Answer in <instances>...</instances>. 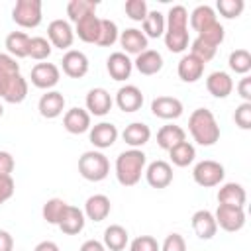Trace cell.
<instances>
[{
	"mask_svg": "<svg viewBox=\"0 0 251 251\" xmlns=\"http://www.w3.org/2000/svg\"><path fill=\"white\" fill-rule=\"evenodd\" d=\"M75 33L78 35V39H82L84 43H96L98 35H100V18L96 14H88L84 18H80L75 24Z\"/></svg>",
	"mask_w": 251,
	"mask_h": 251,
	"instance_id": "obj_25",
	"label": "cell"
},
{
	"mask_svg": "<svg viewBox=\"0 0 251 251\" xmlns=\"http://www.w3.org/2000/svg\"><path fill=\"white\" fill-rule=\"evenodd\" d=\"M118 37H120V31H118L116 22H112L108 18H100V35H98L96 45L110 47V45H114L118 41Z\"/></svg>",
	"mask_w": 251,
	"mask_h": 251,
	"instance_id": "obj_39",
	"label": "cell"
},
{
	"mask_svg": "<svg viewBox=\"0 0 251 251\" xmlns=\"http://www.w3.org/2000/svg\"><path fill=\"white\" fill-rule=\"evenodd\" d=\"M237 92L239 96L243 98V102H251V78L249 76H243L237 84Z\"/></svg>",
	"mask_w": 251,
	"mask_h": 251,
	"instance_id": "obj_52",
	"label": "cell"
},
{
	"mask_svg": "<svg viewBox=\"0 0 251 251\" xmlns=\"http://www.w3.org/2000/svg\"><path fill=\"white\" fill-rule=\"evenodd\" d=\"M37 110L43 118L47 120H53L57 116L63 114L65 110V96L57 90H47L41 98H39V104H37Z\"/></svg>",
	"mask_w": 251,
	"mask_h": 251,
	"instance_id": "obj_17",
	"label": "cell"
},
{
	"mask_svg": "<svg viewBox=\"0 0 251 251\" xmlns=\"http://www.w3.org/2000/svg\"><path fill=\"white\" fill-rule=\"evenodd\" d=\"M133 65H135V69H137L141 75L151 76V75H157V73L163 69V57H161V53L155 51V49H145L143 53H139V55L135 57Z\"/></svg>",
	"mask_w": 251,
	"mask_h": 251,
	"instance_id": "obj_26",
	"label": "cell"
},
{
	"mask_svg": "<svg viewBox=\"0 0 251 251\" xmlns=\"http://www.w3.org/2000/svg\"><path fill=\"white\" fill-rule=\"evenodd\" d=\"M47 37H49V43L51 47H57V49H69L75 41V29L71 27V24L67 20H53L49 25H47Z\"/></svg>",
	"mask_w": 251,
	"mask_h": 251,
	"instance_id": "obj_8",
	"label": "cell"
},
{
	"mask_svg": "<svg viewBox=\"0 0 251 251\" xmlns=\"http://www.w3.org/2000/svg\"><path fill=\"white\" fill-rule=\"evenodd\" d=\"M180 141H186V131L180 127V126H163L159 131H157V145L165 151L173 149L175 145H178Z\"/></svg>",
	"mask_w": 251,
	"mask_h": 251,
	"instance_id": "obj_29",
	"label": "cell"
},
{
	"mask_svg": "<svg viewBox=\"0 0 251 251\" xmlns=\"http://www.w3.org/2000/svg\"><path fill=\"white\" fill-rule=\"evenodd\" d=\"M122 137L124 141L131 147V149H137L141 145H145L149 139H151V129L147 124L143 122H133L129 126H126V129L122 131Z\"/></svg>",
	"mask_w": 251,
	"mask_h": 251,
	"instance_id": "obj_28",
	"label": "cell"
},
{
	"mask_svg": "<svg viewBox=\"0 0 251 251\" xmlns=\"http://www.w3.org/2000/svg\"><path fill=\"white\" fill-rule=\"evenodd\" d=\"M243 0H218V4H216V8H218V12L224 16V18H227V20H233V18H237L241 12H243Z\"/></svg>",
	"mask_w": 251,
	"mask_h": 251,
	"instance_id": "obj_44",
	"label": "cell"
},
{
	"mask_svg": "<svg viewBox=\"0 0 251 251\" xmlns=\"http://www.w3.org/2000/svg\"><path fill=\"white\" fill-rule=\"evenodd\" d=\"M169 155H171V163L176 165V167H188L194 157H196V149L192 143L188 141H180L178 145H175L173 149H169Z\"/></svg>",
	"mask_w": 251,
	"mask_h": 251,
	"instance_id": "obj_33",
	"label": "cell"
},
{
	"mask_svg": "<svg viewBox=\"0 0 251 251\" xmlns=\"http://www.w3.org/2000/svg\"><path fill=\"white\" fill-rule=\"evenodd\" d=\"M227 65L237 75H247L251 71V53L247 49H235L229 53Z\"/></svg>",
	"mask_w": 251,
	"mask_h": 251,
	"instance_id": "obj_38",
	"label": "cell"
},
{
	"mask_svg": "<svg viewBox=\"0 0 251 251\" xmlns=\"http://www.w3.org/2000/svg\"><path fill=\"white\" fill-rule=\"evenodd\" d=\"M86 216H84V212L82 210H78L76 206H67V210H65V214H63V218H61V222L57 224L59 226V229L63 231V233H67V235H76V233H80L82 229H84V220Z\"/></svg>",
	"mask_w": 251,
	"mask_h": 251,
	"instance_id": "obj_23",
	"label": "cell"
},
{
	"mask_svg": "<svg viewBox=\"0 0 251 251\" xmlns=\"http://www.w3.org/2000/svg\"><path fill=\"white\" fill-rule=\"evenodd\" d=\"M165 47L171 53H182L188 47V29H165Z\"/></svg>",
	"mask_w": 251,
	"mask_h": 251,
	"instance_id": "obj_36",
	"label": "cell"
},
{
	"mask_svg": "<svg viewBox=\"0 0 251 251\" xmlns=\"http://www.w3.org/2000/svg\"><path fill=\"white\" fill-rule=\"evenodd\" d=\"M214 22H218V18H216L214 8L208 6V4L196 6V8L192 10V14H190V25H192V29H196V31H202L204 27L212 25Z\"/></svg>",
	"mask_w": 251,
	"mask_h": 251,
	"instance_id": "obj_32",
	"label": "cell"
},
{
	"mask_svg": "<svg viewBox=\"0 0 251 251\" xmlns=\"http://www.w3.org/2000/svg\"><path fill=\"white\" fill-rule=\"evenodd\" d=\"M118 39H120V45L124 47L126 55H127V53L139 55V53H143V51L147 49V37H145V33H143L141 29H137V27H127V29H124Z\"/></svg>",
	"mask_w": 251,
	"mask_h": 251,
	"instance_id": "obj_19",
	"label": "cell"
},
{
	"mask_svg": "<svg viewBox=\"0 0 251 251\" xmlns=\"http://www.w3.org/2000/svg\"><path fill=\"white\" fill-rule=\"evenodd\" d=\"M129 251H161V245L153 235H139L129 243Z\"/></svg>",
	"mask_w": 251,
	"mask_h": 251,
	"instance_id": "obj_46",
	"label": "cell"
},
{
	"mask_svg": "<svg viewBox=\"0 0 251 251\" xmlns=\"http://www.w3.org/2000/svg\"><path fill=\"white\" fill-rule=\"evenodd\" d=\"M106 69L114 80H126L131 75L133 61L124 51H116V53H110V57L106 59Z\"/></svg>",
	"mask_w": 251,
	"mask_h": 251,
	"instance_id": "obj_15",
	"label": "cell"
},
{
	"mask_svg": "<svg viewBox=\"0 0 251 251\" xmlns=\"http://www.w3.org/2000/svg\"><path fill=\"white\" fill-rule=\"evenodd\" d=\"M78 251H106V247H104V243H102V241L88 239V241H84V243L80 245V249H78Z\"/></svg>",
	"mask_w": 251,
	"mask_h": 251,
	"instance_id": "obj_54",
	"label": "cell"
},
{
	"mask_svg": "<svg viewBox=\"0 0 251 251\" xmlns=\"http://www.w3.org/2000/svg\"><path fill=\"white\" fill-rule=\"evenodd\" d=\"M143 33L145 37H161L165 33V16L159 10H151L147 12L145 20H143Z\"/></svg>",
	"mask_w": 251,
	"mask_h": 251,
	"instance_id": "obj_35",
	"label": "cell"
},
{
	"mask_svg": "<svg viewBox=\"0 0 251 251\" xmlns=\"http://www.w3.org/2000/svg\"><path fill=\"white\" fill-rule=\"evenodd\" d=\"M247 200V192L239 182H226L220 190H218V202L226 204V206H235V208H243Z\"/></svg>",
	"mask_w": 251,
	"mask_h": 251,
	"instance_id": "obj_27",
	"label": "cell"
},
{
	"mask_svg": "<svg viewBox=\"0 0 251 251\" xmlns=\"http://www.w3.org/2000/svg\"><path fill=\"white\" fill-rule=\"evenodd\" d=\"M2 114H4V108H2V104H0V118H2Z\"/></svg>",
	"mask_w": 251,
	"mask_h": 251,
	"instance_id": "obj_56",
	"label": "cell"
},
{
	"mask_svg": "<svg viewBox=\"0 0 251 251\" xmlns=\"http://www.w3.org/2000/svg\"><path fill=\"white\" fill-rule=\"evenodd\" d=\"M78 173L90 182H100L110 173V161L100 151H86L78 157Z\"/></svg>",
	"mask_w": 251,
	"mask_h": 251,
	"instance_id": "obj_3",
	"label": "cell"
},
{
	"mask_svg": "<svg viewBox=\"0 0 251 251\" xmlns=\"http://www.w3.org/2000/svg\"><path fill=\"white\" fill-rule=\"evenodd\" d=\"M112 210V204H110V198L106 194H94V196H88V200L84 202V216L92 222H102L108 218Z\"/></svg>",
	"mask_w": 251,
	"mask_h": 251,
	"instance_id": "obj_22",
	"label": "cell"
},
{
	"mask_svg": "<svg viewBox=\"0 0 251 251\" xmlns=\"http://www.w3.org/2000/svg\"><path fill=\"white\" fill-rule=\"evenodd\" d=\"M188 129L198 145L210 147L220 139V126L214 114L206 108H196L188 118Z\"/></svg>",
	"mask_w": 251,
	"mask_h": 251,
	"instance_id": "obj_1",
	"label": "cell"
},
{
	"mask_svg": "<svg viewBox=\"0 0 251 251\" xmlns=\"http://www.w3.org/2000/svg\"><path fill=\"white\" fill-rule=\"evenodd\" d=\"M6 49L8 55L14 59H24L29 53V35L24 31H10L6 35Z\"/></svg>",
	"mask_w": 251,
	"mask_h": 251,
	"instance_id": "obj_30",
	"label": "cell"
},
{
	"mask_svg": "<svg viewBox=\"0 0 251 251\" xmlns=\"http://www.w3.org/2000/svg\"><path fill=\"white\" fill-rule=\"evenodd\" d=\"M20 73V65L16 63L14 57L8 53H0V75H16Z\"/></svg>",
	"mask_w": 251,
	"mask_h": 251,
	"instance_id": "obj_49",
	"label": "cell"
},
{
	"mask_svg": "<svg viewBox=\"0 0 251 251\" xmlns=\"http://www.w3.org/2000/svg\"><path fill=\"white\" fill-rule=\"evenodd\" d=\"M176 73L180 76V80L184 82H196L198 78H202L204 75V63L200 59H196L194 55H182V59L178 61Z\"/></svg>",
	"mask_w": 251,
	"mask_h": 251,
	"instance_id": "obj_24",
	"label": "cell"
},
{
	"mask_svg": "<svg viewBox=\"0 0 251 251\" xmlns=\"http://www.w3.org/2000/svg\"><path fill=\"white\" fill-rule=\"evenodd\" d=\"M112 96L106 88L102 86H96L92 90H88L86 94V112L92 114V116H106L110 110H112Z\"/></svg>",
	"mask_w": 251,
	"mask_h": 251,
	"instance_id": "obj_13",
	"label": "cell"
},
{
	"mask_svg": "<svg viewBox=\"0 0 251 251\" xmlns=\"http://www.w3.org/2000/svg\"><path fill=\"white\" fill-rule=\"evenodd\" d=\"M145 153L141 149H127L122 151L116 159V176L118 182L124 186H133L139 182L141 173L145 171Z\"/></svg>",
	"mask_w": 251,
	"mask_h": 251,
	"instance_id": "obj_2",
	"label": "cell"
},
{
	"mask_svg": "<svg viewBox=\"0 0 251 251\" xmlns=\"http://www.w3.org/2000/svg\"><path fill=\"white\" fill-rule=\"evenodd\" d=\"M206 88L214 98H227L233 90V80L224 71H214L206 78Z\"/></svg>",
	"mask_w": 251,
	"mask_h": 251,
	"instance_id": "obj_20",
	"label": "cell"
},
{
	"mask_svg": "<svg viewBox=\"0 0 251 251\" xmlns=\"http://www.w3.org/2000/svg\"><path fill=\"white\" fill-rule=\"evenodd\" d=\"M14 167H16V161H14L12 153L0 151V175H2V176H12Z\"/></svg>",
	"mask_w": 251,
	"mask_h": 251,
	"instance_id": "obj_51",
	"label": "cell"
},
{
	"mask_svg": "<svg viewBox=\"0 0 251 251\" xmlns=\"http://www.w3.org/2000/svg\"><path fill=\"white\" fill-rule=\"evenodd\" d=\"M27 96V80L16 75H0V98L8 104H20Z\"/></svg>",
	"mask_w": 251,
	"mask_h": 251,
	"instance_id": "obj_5",
	"label": "cell"
},
{
	"mask_svg": "<svg viewBox=\"0 0 251 251\" xmlns=\"http://www.w3.org/2000/svg\"><path fill=\"white\" fill-rule=\"evenodd\" d=\"M124 10H126L127 18L133 20V22H143L145 16H147V12H149L145 0H127L126 6H124Z\"/></svg>",
	"mask_w": 251,
	"mask_h": 251,
	"instance_id": "obj_45",
	"label": "cell"
},
{
	"mask_svg": "<svg viewBox=\"0 0 251 251\" xmlns=\"http://www.w3.org/2000/svg\"><path fill=\"white\" fill-rule=\"evenodd\" d=\"M127 239H129L127 229L118 226V224H112L104 229V241L102 243L110 251H124L126 245H127Z\"/></svg>",
	"mask_w": 251,
	"mask_h": 251,
	"instance_id": "obj_31",
	"label": "cell"
},
{
	"mask_svg": "<svg viewBox=\"0 0 251 251\" xmlns=\"http://www.w3.org/2000/svg\"><path fill=\"white\" fill-rule=\"evenodd\" d=\"M63 73L71 78H82L88 73V57L78 49H69L61 59Z\"/></svg>",
	"mask_w": 251,
	"mask_h": 251,
	"instance_id": "obj_10",
	"label": "cell"
},
{
	"mask_svg": "<svg viewBox=\"0 0 251 251\" xmlns=\"http://www.w3.org/2000/svg\"><path fill=\"white\" fill-rule=\"evenodd\" d=\"M116 104L122 112H137L143 106V92L135 84H126L116 92Z\"/></svg>",
	"mask_w": 251,
	"mask_h": 251,
	"instance_id": "obj_14",
	"label": "cell"
},
{
	"mask_svg": "<svg viewBox=\"0 0 251 251\" xmlns=\"http://www.w3.org/2000/svg\"><path fill=\"white\" fill-rule=\"evenodd\" d=\"M165 29H188V12L184 6H171Z\"/></svg>",
	"mask_w": 251,
	"mask_h": 251,
	"instance_id": "obj_40",
	"label": "cell"
},
{
	"mask_svg": "<svg viewBox=\"0 0 251 251\" xmlns=\"http://www.w3.org/2000/svg\"><path fill=\"white\" fill-rule=\"evenodd\" d=\"M226 176V171H224V165L218 163V161H212V159H206V161H200L196 163L194 171H192V178L198 186H204V188H212V186H218Z\"/></svg>",
	"mask_w": 251,
	"mask_h": 251,
	"instance_id": "obj_4",
	"label": "cell"
},
{
	"mask_svg": "<svg viewBox=\"0 0 251 251\" xmlns=\"http://www.w3.org/2000/svg\"><path fill=\"white\" fill-rule=\"evenodd\" d=\"M41 18V0H18L12 10V20L22 27H37Z\"/></svg>",
	"mask_w": 251,
	"mask_h": 251,
	"instance_id": "obj_6",
	"label": "cell"
},
{
	"mask_svg": "<svg viewBox=\"0 0 251 251\" xmlns=\"http://www.w3.org/2000/svg\"><path fill=\"white\" fill-rule=\"evenodd\" d=\"M16 190V184H14V178L12 176H2L0 175V204H4L6 200L12 198Z\"/></svg>",
	"mask_w": 251,
	"mask_h": 251,
	"instance_id": "obj_50",
	"label": "cell"
},
{
	"mask_svg": "<svg viewBox=\"0 0 251 251\" xmlns=\"http://www.w3.org/2000/svg\"><path fill=\"white\" fill-rule=\"evenodd\" d=\"M12 249H14V237L6 229H0V251H12Z\"/></svg>",
	"mask_w": 251,
	"mask_h": 251,
	"instance_id": "obj_53",
	"label": "cell"
},
{
	"mask_svg": "<svg viewBox=\"0 0 251 251\" xmlns=\"http://www.w3.org/2000/svg\"><path fill=\"white\" fill-rule=\"evenodd\" d=\"M161 251H186V241L180 233H169L161 245Z\"/></svg>",
	"mask_w": 251,
	"mask_h": 251,
	"instance_id": "obj_48",
	"label": "cell"
},
{
	"mask_svg": "<svg viewBox=\"0 0 251 251\" xmlns=\"http://www.w3.org/2000/svg\"><path fill=\"white\" fill-rule=\"evenodd\" d=\"M33 251H61L55 241H39Z\"/></svg>",
	"mask_w": 251,
	"mask_h": 251,
	"instance_id": "obj_55",
	"label": "cell"
},
{
	"mask_svg": "<svg viewBox=\"0 0 251 251\" xmlns=\"http://www.w3.org/2000/svg\"><path fill=\"white\" fill-rule=\"evenodd\" d=\"M216 51H218V47L210 45V43H208V41H204L202 37H196V39L192 41V45H190V55H194L196 59H200L204 65H206L208 61H212V59H214Z\"/></svg>",
	"mask_w": 251,
	"mask_h": 251,
	"instance_id": "obj_42",
	"label": "cell"
},
{
	"mask_svg": "<svg viewBox=\"0 0 251 251\" xmlns=\"http://www.w3.org/2000/svg\"><path fill=\"white\" fill-rule=\"evenodd\" d=\"M63 126L69 133H84L90 129V114L82 108H71L63 116Z\"/></svg>",
	"mask_w": 251,
	"mask_h": 251,
	"instance_id": "obj_21",
	"label": "cell"
},
{
	"mask_svg": "<svg viewBox=\"0 0 251 251\" xmlns=\"http://www.w3.org/2000/svg\"><path fill=\"white\" fill-rule=\"evenodd\" d=\"M145 178L153 188H167L173 182V167L167 161H153L145 169Z\"/></svg>",
	"mask_w": 251,
	"mask_h": 251,
	"instance_id": "obj_12",
	"label": "cell"
},
{
	"mask_svg": "<svg viewBox=\"0 0 251 251\" xmlns=\"http://www.w3.org/2000/svg\"><path fill=\"white\" fill-rule=\"evenodd\" d=\"M67 206H69V204H67L63 198H51V200H47V202L43 204V208H41L43 220H45L47 224L57 226V224L61 222V218H63V214H65V210H67Z\"/></svg>",
	"mask_w": 251,
	"mask_h": 251,
	"instance_id": "obj_37",
	"label": "cell"
},
{
	"mask_svg": "<svg viewBox=\"0 0 251 251\" xmlns=\"http://www.w3.org/2000/svg\"><path fill=\"white\" fill-rule=\"evenodd\" d=\"M90 143L98 149H108L118 139V127L110 122H100L94 127H90Z\"/></svg>",
	"mask_w": 251,
	"mask_h": 251,
	"instance_id": "obj_16",
	"label": "cell"
},
{
	"mask_svg": "<svg viewBox=\"0 0 251 251\" xmlns=\"http://www.w3.org/2000/svg\"><path fill=\"white\" fill-rule=\"evenodd\" d=\"M182 102L175 96H157L151 102V112L153 116L161 120H176L182 116Z\"/></svg>",
	"mask_w": 251,
	"mask_h": 251,
	"instance_id": "obj_11",
	"label": "cell"
},
{
	"mask_svg": "<svg viewBox=\"0 0 251 251\" xmlns=\"http://www.w3.org/2000/svg\"><path fill=\"white\" fill-rule=\"evenodd\" d=\"M233 120L241 129H251V102H241L235 108Z\"/></svg>",
	"mask_w": 251,
	"mask_h": 251,
	"instance_id": "obj_47",
	"label": "cell"
},
{
	"mask_svg": "<svg viewBox=\"0 0 251 251\" xmlns=\"http://www.w3.org/2000/svg\"><path fill=\"white\" fill-rule=\"evenodd\" d=\"M214 218H216V224L222 229H226V231H239L245 226V212H243V208L218 204V210H216Z\"/></svg>",
	"mask_w": 251,
	"mask_h": 251,
	"instance_id": "obj_7",
	"label": "cell"
},
{
	"mask_svg": "<svg viewBox=\"0 0 251 251\" xmlns=\"http://www.w3.org/2000/svg\"><path fill=\"white\" fill-rule=\"evenodd\" d=\"M31 84L41 88V90H49L53 88L59 78H61V71L57 65L53 63H37L33 69H31Z\"/></svg>",
	"mask_w": 251,
	"mask_h": 251,
	"instance_id": "obj_9",
	"label": "cell"
},
{
	"mask_svg": "<svg viewBox=\"0 0 251 251\" xmlns=\"http://www.w3.org/2000/svg\"><path fill=\"white\" fill-rule=\"evenodd\" d=\"M51 43L49 39L41 37V35H35V37H29V53L27 57L35 59V61H45L49 55H51Z\"/></svg>",
	"mask_w": 251,
	"mask_h": 251,
	"instance_id": "obj_41",
	"label": "cell"
},
{
	"mask_svg": "<svg viewBox=\"0 0 251 251\" xmlns=\"http://www.w3.org/2000/svg\"><path fill=\"white\" fill-rule=\"evenodd\" d=\"M98 2L96 0H71L67 4V16L71 22H78L80 18L88 16V14H96Z\"/></svg>",
	"mask_w": 251,
	"mask_h": 251,
	"instance_id": "obj_34",
	"label": "cell"
},
{
	"mask_svg": "<svg viewBox=\"0 0 251 251\" xmlns=\"http://www.w3.org/2000/svg\"><path fill=\"white\" fill-rule=\"evenodd\" d=\"M198 37H202V39H204V41H208L210 45L218 47V45L224 41V37H226V31H224V25H222L220 22H214L212 25L204 27L202 31H198Z\"/></svg>",
	"mask_w": 251,
	"mask_h": 251,
	"instance_id": "obj_43",
	"label": "cell"
},
{
	"mask_svg": "<svg viewBox=\"0 0 251 251\" xmlns=\"http://www.w3.org/2000/svg\"><path fill=\"white\" fill-rule=\"evenodd\" d=\"M192 229L200 239H212L218 231L216 218L210 210H198L192 214Z\"/></svg>",
	"mask_w": 251,
	"mask_h": 251,
	"instance_id": "obj_18",
	"label": "cell"
}]
</instances>
